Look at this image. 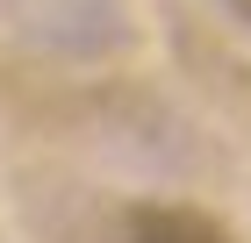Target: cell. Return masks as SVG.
I'll use <instances>...</instances> for the list:
<instances>
[{
	"mask_svg": "<svg viewBox=\"0 0 251 243\" xmlns=\"http://www.w3.org/2000/svg\"><path fill=\"white\" fill-rule=\"evenodd\" d=\"M115 243H244L215 207L194 200H129L115 215Z\"/></svg>",
	"mask_w": 251,
	"mask_h": 243,
	"instance_id": "1",
	"label": "cell"
},
{
	"mask_svg": "<svg viewBox=\"0 0 251 243\" xmlns=\"http://www.w3.org/2000/svg\"><path fill=\"white\" fill-rule=\"evenodd\" d=\"M223 7H230V15H237V22L251 29V0H223Z\"/></svg>",
	"mask_w": 251,
	"mask_h": 243,
	"instance_id": "2",
	"label": "cell"
}]
</instances>
